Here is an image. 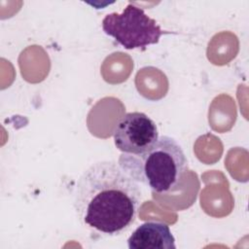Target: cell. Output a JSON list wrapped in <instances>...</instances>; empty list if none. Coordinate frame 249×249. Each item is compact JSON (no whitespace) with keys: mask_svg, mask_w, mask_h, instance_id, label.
I'll return each instance as SVG.
<instances>
[{"mask_svg":"<svg viewBox=\"0 0 249 249\" xmlns=\"http://www.w3.org/2000/svg\"><path fill=\"white\" fill-rule=\"evenodd\" d=\"M118 164L135 182L159 194L177 190L188 169L182 147L166 135L141 153H122Z\"/></svg>","mask_w":249,"mask_h":249,"instance_id":"7a4b0ae2","label":"cell"},{"mask_svg":"<svg viewBox=\"0 0 249 249\" xmlns=\"http://www.w3.org/2000/svg\"><path fill=\"white\" fill-rule=\"evenodd\" d=\"M114 143L125 154H138L155 144L159 139L156 123L142 112L124 114L114 128Z\"/></svg>","mask_w":249,"mask_h":249,"instance_id":"277c9868","label":"cell"},{"mask_svg":"<svg viewBox=\"0 0 249 249\" xmlns=\"http://www.w3.org/2000/svg\"><path fill=\"white\" fill-rule=\"evenodd\" d=\"M105 34L115 39L126 50L145 49L149 45L159 43L164 30L145 14L143 9L129 2L122 13L113 12L102 19Z\"/></svg>","mask_w":249,"mask_h":249,"instance_id":"3957f363","label":"cell"},{"mask_svg":"<svg viewBox=\"0 0 249 249\" xmlns=\"http://www.w3.org/2000/svg\"><path fill=\"white\" fill-rule=\"evenodd\" d=\"M142 191L120 165L112 160L91 164L79 177L74 209L81 223L103 235H119L135 222Z\"/></svg>","mask_w":249,"mask_h":249,"instance_id":"6da1fadb","label":"cell"},{"mask_svg":"<svg viewBox=\"0 0 249 249\" xmlns=\"http://www.w3.org/2000/svg\"><path fill=\"white\" fill-rule=\"evenodd\" d=\"M129 249H175V238L169 227L161 222L141 224L128 237Z\"/></svg>","mask_w":249,"mask_h":249,"instance_id":"5b68a950","label":"cell"}]
</instances>
